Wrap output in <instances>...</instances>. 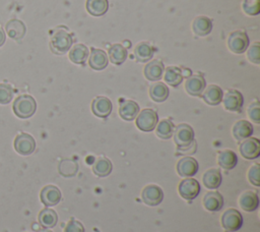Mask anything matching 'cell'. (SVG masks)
Listing matches in <instances>:
<instances>
[{
    "label": "cell",
    "instance_id": "obj_1",
    "mask_svg": "<svg viewBox=\"0 0 260 232\" xmlns=\"http://www.w3.org/2000/svg\"><path fill=\"white\" fill-rule=\"evenodd\" d=\"M37 109V103L35 99L29 95H21L17 97L13 103L14 114L22 119L32 116Z\"/></svg>",
    "mask_w": 260,
    "mask_h": 232
},
{
    "label": "cell",
    "instance_id": "obj_2",
    "mask_svg": "<svg viewBox=\"0 0 260 232\" xmlns=\"http://www.w3.org/2000/svg\"><path fill=\"white\" fill-rule=\"evenodd\" d=\"M72 41V36L68 32L65 30H57L51 38V50L58 55L65 54L71 48Z\"/></svg>",
    "mask_w": 260,
    "mask_h": 232
},
{
    "label": "cell",
    "instance_id": "obj_3",
    "mask_svg": "<svg viewBox=\"0 0 260 232\" xmlns=\"http://www.w3.org/2000/svg\"><path fill=\"white\" fill-rule=\"evenodd\" d=\"M173 134L174 141L178 147V151L186 149L194 142V130L189 124H179Z\"/></svg>",
    "mask_w": 260,
    "mask_h": 232
},
{
    "label": "cell",
    "instance_id": "obj_4",
    "mask_svg": "<svg viewBox=\"0 0 260 232\" xmlns=\"http://www.w3.org/2000/svg\"><path fill=\"white\" fill-rule=\"evenodd\" d=\"M229 49L236 54L244 53L249 47V38L244 31H235L228 38Z\"/></svg>",
    "mask_w": 260,
    "mask_h": 232
},
{
    "label": "cell",
    "instance_id": "obj_5",
    "mask_svg": "<svg viewBox=\"0 0 260 232\" xmlns=\"http://www.w3.org/2000/svg\"><path fill=\"white\" fill-rule=\"evenodd\" d=\"M243 225V216L236 209L226 210L221 216V226L229 232L238 231Z\"/></svg>",
    "mask_w": 260,
    "mask_h": 232
},
{
    "label": "cell",
    "instance_id": "obj_6",
    "mask_svg": "<svg viewBox=\"0 0 260 232\" xmlns=\"http://www.w3.org/2000/svg\"><path fill=\"white\" fill-rule=\"evenodd\" d=\"M158 121L157 113L152 109H143L136 118V126L142 131H151Z\"/></svg>",
    "mask_w": 260,
    "mask_h": 232
},
{
    "label": "cell",
    "instance_id": "obj_7",
    "mask_svg": "<svg viewBox=\"0 0 260 232\" xmlns=\"http://www.w3.org/2000/svg\"><path fill=\"white\" fill-rule=\"evenodd\" d=\"M179 194L187 200L194 199L200 192V184L194 178H186L179 183Z\"/></svg>",
    "mask_w": 260,
    "mask_h": 232
},
{
    "label": "cell",
    "instance_id": "obj_8",
    "mask_svg": "<svg viewBox=\"0 0 260 232\" xmlns=\"http://www.w3.org/2000/svg\"><path fill=\"white\" fill-rule=\"evenodd\" d=\"M14 149L18 154L27 156L34 153L36 149V141L30 134L20 133L14 139Z\"/></svg>",
    "mask_w": 260,
    "mask_h": 232
},
{
    "label": "cell",
    "instance_id": "obj_9",
    "mask_svg": "<svg viewBox=\"0 0 260 232\" xmlns=\"http://www.w3.org/2000/svg\"><path fill=\"white\" fill-rule=\"evenodd\" d=\"M141 197L144 204L154 207L159 205L164 199V192L162 189L154 184L146 185L141 192Z\"/></svg>",
    "mask_w": 260,
    "mask_h": 232
},
{
    "label": "cell",
    "instance_id": "obj_10",
    "mask_svg": "<svg viewBox=\"0 0 260 232\" xmlns=\"http://www.w3.org/2000/svg\"><path fill=\"white\" fill-rule=\"evenodd\" d=\"M221 101L223 103V107L232 112H240L244 104L243 95L236 90L228 91L226 94L222 96Z\"/></svg>",
    "mask_w": 260,
    "mask_h": 232
},
{
    "label": "cell",
    "instance_id": "obj_11",
    "mask_svg": "<svg viewBox=\"0 0 260 232\" xmlns=\"http://www.w3.org/2000/svg\"><path fill=\"white\" fill-rule=\"evenodd\" d=\"M240 153L247 160H253L260 155V141L255 137H248L240 144Z\"/></svg>",
    "mask_w": 260,
    "mask_h": 232
},
{
    "label": "cell",
    "instance_id": "obj_12",
    "mask_svg": "<svg viewBox=\"0 0 260 232\" xmlns=\"http://www.w3.org/2000/svg\"><path fill=\"white\" fill-rule=\"evenodd\" d=\"M198 162L192 157H184L177 163V172L182 177H190L197 173Z\"/></svg>",
    "mask_w": 260,
    "mask_h": 232
},
{
    "label": "cell",
    "instance_id": "obj_13",
    "mask_svg": "<svg viewBox=\"0 0 260 232\" xmlns=\"http://www.w3.org/2000/svg\"><path fill=\"white\" fill-rule=\"evenodd\" d=\"M91 111L95 116L106 118L112 112V102L106 97H96L91 103Z\"/></svg>",
    "mask_w": 260,
    "mask_h": 232
},
{
    "label": "cell",
    "instance_id": "obj_14",
    "mask_svg": "<svg viewBox=\"0 0 260 232\" xmlns=\"http://www.w3.org/2000/svg\"><path fill=\"white\" fill-rule=\"evenodd\" d=\"M40 198L46 207H52L60 201L61 192L58 187L54 185H47L41 190Z\"/></svg>",
    "mask_w": 260,
    "mask_h": 232
},
{
    "label": "cell",
    "instance_id": "obj_15",
    "mask_svg": "<svg viewBox=\"0 0 260 232\" xmlns=\"http://www.w3.org/2000/svg\"><path fill=\"white\" fill-rule=\"evenodd\" d=\"M206 82L203 76L201 75H190L185 82V90L191 96H200L204 89Z\"/></svg>",
    "mask_w": 260,
    "mask_h": 232
},
{
    "label": "cell",
    "instance_id": "obj_16",
    "mask_svg": "<svg viewBox=\"0 0 260 232\" xmlns=\"http://www.w3.org/2000/svg\"><path fill=\"white\" fill-rule=\"evenodd\" d=\"M139 106L136 102L131 100H125L120 103L119 106V115L121 118L127 121H131L138 115Z\"/></svg>",
    "mask_w": 260,
    "mask_h": 232
},
{
    "label": "cell",
    "instance_id": "obj_17",
    "mask_svg": "<svg viewBox=\"0 0 260 232\" xmlns=\"http://www.w3.org/2000/svg\"><path fill=\"white\" fill-rule=\"evenodd\" d=\"M88 63L92 69L102 70L108 65V55L101 49L91 48Z\"/></svg>",
    "mask_w": 260,
    "mask_h": 232
},
{
    "label": "cell",
    "instance_id": "obj_18",
    "mask_svg": "<svg viewBox=\"0 0 260 232\" xmlns=\"http://www.w3.org/2000/svg\"><path fill=\"white\" fill-rule=\"evenodd\" d=\"M203 206L209 212H217L223 206L222 195L217 191H208L203 197Z\"/></svg>",
    "mask_w": 260,
    "mask_h": 232
},
{
    "label": "cell",
    "instance_id": "obj_19",
    "mask_svg": "<svg viewBox=\"0 0 260 232\" xmlns=\"http://www.w3.org/2000/svg\"><path fill=\"white\" fill-rule=\"evenodd\" d=\"M240 207L246 212H253L259 206V198L256 192L247 190L243 192L239 198Z\"/></svg>",
    "mask_w": 260,
    "mask_h": 232
},
{
    "label": "cell",
    "instance_id": "obj_20",
    "mask_svg": "<svg viewBox=\"0 0 260 232\" xmlns=\"http://www.w3.org/2000/svg\"><path fill=\"white\" fill-rule=\"evenodd\" d=\"M204 90L205 91L203 92L202 98L206 104L211 105V106H216L221 102L223 93H222V90L218 85L210 84Z\"/></svg>",
    "mask_w": 260,
    "mask_h": 232
},
{
    "label": "cell",
    "instance_id": "obj_21",
    "mask_svg": "<svg viewBox=\"0 0 260 232\" xmlns=\"http://www.w3.org/2000/svg\"><path fill=\"white\" fill-rule=\"evenodd\" d=\"M164 63L159 60H152L144 67V76L151 81H155L161 78L164 72Z\"/></svg>",
    "mask_w": 260,
    "mask_h": 232
},
{
    "label": "cell",
    "instance_id": "obj_22",
    "mask_svg": "<svg viewBox=\"0 0 260 232\" xmlns=\"http://www.w3.org/2000/svg\"><path fill=\"white\" fill-rule=\"evenodd\" d=\"M253 133V126L247 120H239L233 126V135L237 140H244Z\"/></svg>",
    "mask_w": 260,
    "mask_h": 232
},
{
    "label": "cell",
    "instance_id": "obj_23",
    "mask_svg": "<svg viewBox=\"0 0 260 232\" xmlns=\"http://www.w3.org/2000/svg\"><path fill=\"white\" fill-rule=\"evenodd\" d=\"M203 184L208 189L218 188L221 183V173L218 169L212 168L205 171L202 176Z\"/></svg>",
    "mask_w": 260,
    "mask_h": 232
},
{
    "label": "cell",
    "instance_id": "obj_24",
    "mask_svg": "<svg viewBox=\"0 0 260 232\" xmlns=\"http://www.w3.org/2000/svg\"><path fill=\"white\" fill-rule=\"evenodd\" d=\"M192 30L197 36H206L212 30V21L206 16H197L193 20Z\"/></svg>",
    "mask_w": 260,
    "mask_h": 232
},
{
    "label": "cell",
    "instance_id": "obj_25",
    "mask_svg": "<svg viewBox=\"0 0 260 232\" xmlns=\"http://www.w3.org/2000/svg\"><path fill=\"white\" fill-rule=\"evenodd\" d=\"M217 163H218L219 167H221L225 170H231L236 167V165L238 163V158L234 151L224 150L218 154Z\"/></svg>",
    "mask_w": 260,
    "mask_h": 232
},
{
    "label": "cell",
    "instance_id": "obj_26",
    "mask_svg": "<svg viewBox=\"0 0 260 232\" xmlns=\"http://www.w3.org/2000/svg\"><path fill=\"white\" fill-rule=\"evenodd\" d=\"M5 31L13 40H20L25 34V25L18 19H11L6 23Z\"/></svg>",
    "mask_w": 260,
    "mask_h": 232
},
{
    "label": "cell",
    "instance_id": "obj_27",
    "mask_svg": "<svg viewBox=\"0 0 260 232\" xmlns=\"http://www.w3.org/2000/svg\"><path fill=\"white\" fill-rule=\"evenodd\" d=\"M149 96L154 102L161 103L169 97V88L164 82H154L149 86Z\"/></svg>",
    "mask_w": 260,
    "mask_h": 232
},
{
    "label": "cell",
    "instance_id": "obj_28",
    "mask_svg": "<svg viewBox=\"0 0 260 232\" xmlns=\"http://www.w3.org/2000/svg\"><path fill=\"white\" fill-rule=\"evenodd\" d=\"M127 49L121 44H115L109 48V58L116 65L122 64L127 58Z\"/></svg>",
    "mask_w": 260,
    "mask_h": 232
},
{
    "label": "cell",
    "instance_id": "obj_29",
    "mask_svg": "<svg viewBox=\"0 0 260 232\" xmlns=\"http://www.w3.org/2000/svg\"><path fill=\"white\" fill-rule=\"evenodd\" d=\"M88 57V49L82 44L74 45L69 52V59L75 64H83Z\"/></svg>",
    "mask_w": 260,
    "mask_h": 232
},
{
    "label": "cell",
    "instance_id": "obj_30",
    "mask_svg": "<svg viewBox=\"0 0 260 232\" xmlns=\"http://www.w3.org/2000/svg\"><path fill=\"white\" fill-rule=\"evenodd\" d=\"M109 7L108 0H86V10L93 16L104 15Z\"/></svg>",
    "mask_w": 260,
    "mask_h": 232
},
{
    "label": "cell",
    "instance_id": "obj_31",
    "mask_svg": "<svg viewBox=\"0 0 260 232\" xmlns=\"http://www.w3.org/2000/svg\"><path fill=\"white\" fill-rule=\"evenodd\" d=\"M58 216L57 213L49 208L42 210L39 214V223L44 228H52L57 224Z\"/></svg>",
    "mask_w": 260,
    "mask_h": 232
},
{
    "label": "cell",
    "instance_id": "obj_32",
    "mask_svg": "<svg viewBox=\"0 0 260 232\" xmlns=\"http://www.w3.org/2000/svg\"><path fill=\"white\" fill-rule=\"evenodd\" d=\"M164 78L168 84L172 86H178L183 80L182 70L176 66H169L166 68Z\"/></svg>",
    "mask_w": 260,
    "mask_h": 232
},
{
    "label": "cell",
    "instance_id": "obj_33",
    "mask_svg": "<svg viewBox=\"0 0 260 232\" xmlns=\"http://www.w3.org/2000/svg\"><path fill=\"white\" fill-rule=\"evenodd\" d=\"M113 166L108 158H99L92 166L93 173L99 177H106L112 172Z\"/></svg>",
    "mask_w": 260,
    "mask_h": 232
},
{
    "label": "cell",
    "instance_id": "obj_34",
    "mask_svg": "<svg viewBox=\"0 0 260 232\" xmlns=\"http://www.w3.org/2000/svg\"><path fill=\"white\" fill-rule=\"evenodd\" d=\"M174 130H175V126H174L173 122L169 119H164L157 124L155 132L159 138L169 139L172 137Z\"/></svg>",
    "mask_w": 260,
    "mask_h": 232
},
{
    "label": "cell",
    "instance_id": "obj_35",
    "mask_svg": "<svg viewBox=\"0 0 260 232\" xmlns=\"http://www.w3.org/2000/svg\"><path fill=\"white\" fill-rule=\"evenodd\" d=\"M134 54L139 62H146L151 59L153 55V48L147 43H139L135 47Z\"/></svg>",
    "mask_w": 260,
    "mask_h": 232
},
{
    "label": "cell",
    "instance_id": "obj_36",
    "mask_svg": "<svg viewBox=\"0 0 260 232\" xmlns=\"http://www.w3.org/2000/svg\"><path fill=\"white\" fill-rule=\"evenodd\" d=\"M77 171V165L74 161L63 160L59 164V172L63 176H73Z\"/></svg>",
    "mask_w": 260,
    "mask_h": 232
},
{
    "label": "cell",
    "instance_id": "obj_37",
    "mask_svg": "<svg viewBox=\"0 0 260 232\" xmlns=\"http://www.w3.org/2000/svg\"><path fill=\"white\" fill-rule=\"evenodd\" d=\"M243 10L250 16L257 15L260 12V0H244Z\"/></svg>",
    "mask_w": 260,
    "mask_h": 232
},
{
    "label": "cell",
    "instance_id": "obj_38",
    "mask_svg": "<svg viewBox=\"0 0 260 232\" xmlns=\"http://www.w3.org/2000/svg\"><path fill=\"white\" fill-rule=\"evenodd\" d=\"M13 90L7 83H0V104H8L12 100Z\"/></svg>",
    "mask_w": 260,
    "mask_h": 232
},
{
    "label": "cell",
    "instance_id": "obj_39",
    "mask_svg": "<svg viewBox=\"0 0 260 232\" xmlns=\"http://www.w3.org/2000/svg\"><path fill=\"white\" fill-rule=\"evenodd\" d=\"M259 170H260V165L258 163H256L253 166H251L249 171H248V179L255 186L260 185V172H259Z\"/></svg>",
    "mask_w": 260,
    "mask_h": 232
},
{
    "label": "cell",
    "instance_id": "obj_40",
    "mask_svg": "<svg viewBox=\"0 0 260 232\" xmlns=\"http://www.w3.org/2000/svg\"><path fill=\"white\" fill-rule=\"evenodd\" d=\"M247 112L248 116L250 117V119H252V121H254L255 123H260V104L258 101L250 104Z\"/></svg>",
    "mask_w": 260,
    "mask_h": 232
},
{
    "label": "cell",
    "instance_id": "obj_41",
    "mask_svg": "<svg viewBox=\"0 0 260 232\" xmlns=\"http://www.w3.org/2000/svg\"><path fill=\"white\" fill-rule=\"evenodd\" d=\"M247 56L251 62H253L255 64L260 63V45H259V43L252 44V46L248 49Z\"/></svg>",
    "mask_w": 260,
    "mask_h": 232
},
{
    "label": "cell",
    "instance_id": "obj_42",
    "mask_svg": "<svg viewBox=\"0 0 260 232\" xmlns=\"http://www.w3.org/2000/svg\"><path fill=\"white\" fill-rule=\"evenodd\" d=\"M64 232H84V227L79 221L70 220L66 224L64 228Z\"/></svg>",
    "mask_w": 260,
    "mask_h": 232
},
{
    "label": "cell",
    "instance_id": "obj_43",
    "mask_svg": "<svg viewBox=\"0 0 260 232\" xmlns=\"http://www.w3.org/2000/svg\"><path fill=\"white\" fill-rule=\"evenodd\" d=\"M6 41V36H5V32L2 30V27L0 26V47L5 43Z\"/></svg>",
    "mask_w": 260,
    "mask_h": 232
},
{
    "label": "cell",
    "instance_id": "obj_44",
    "mask_svg": "<svg viewBox=\"0 0 260 232\" xmlns=\"http://www.w3.org/2000/svg\"><path fill=\"white\" fill-rule=\"evenodd\" d=\"M124 44H125V48H128V47L131 46V43L129 41H127V40L124 42Z\"/></svg>",
    "mask_w": 260,
    "mask_h": 232
},
{
    "label": "cell",
    "instance_id": "obj_45",
    "mask_svg": "<svg viewBox=\"0 0 260 232\" xmlns=\"http://www.w3.org/2000/svg\"><path fill=\"white\" fill-rule=\"evenodd\" d=\"M38 232H52L51 230H47V229H42V230H39Z\"/></svg>",
    "mask_w": 260,
    "mask_h": 232
}]
</instances>
